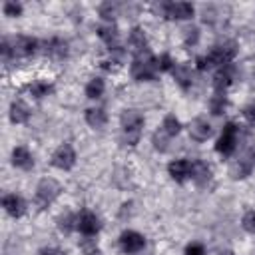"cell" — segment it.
Instances as JSON below:
<instances>
[{"label": "cell", "instance_id": "6da1fadb", "mask_svg": "<svg viewBox=\"0 0 255 255\" xmlns=\"http://www.w3.org/2000/svg\"><path fill=\"white\" fill-rule=\"evenodd\" d=\"M120 124H122V139L128 145H135L139 139V131L143 128V116L137 110H124L120 116Z\"/></svg>", "mask_w": 255, "mask_h": 255}, {"label": "cell", "instance_id": "7a4b0ae2", "mask_svg": "<svg viewBox=\"0 0 255 255\" xmlns=\"http://www.w3.org/2000/svg\"><path fill=\"white\" fill-rule=\"evenodd\" d=\"M157 58H153L151 54L149 56H141V58H135L133 64H131V76L133 80L137 82H151L157 78Z\"/></svg>", "mask_w": 255, "mask_h": 255}, {"label": "cell", "instance_id": "3957f363", "mask_svg": "<svg viewBox=\"0 0 255 255\" xmlns=\"http://www.w3.org/2000/svg\"><path fill=\"white\" fill-rule=\"evenodd\" d=\"M235 54H237L235 44H233V42H225V44L215 46V48L205 56V60H207V66H209V68H213V66H215V68H223V66H229V64L233 62Z\"/></svg>", "mask_w": 255, "mask_h": 255}, {"label": "cell", "instance_id": "277c9868", "mask_svg": "<svg viewBox=\"0 0 255 255\" xmlns=\"http://www.w3.org/2000/svg\"><path fill=\"white\" fill-rule=\"evenodd\" d=\"M237 133H239V128L233 122L225 124L223 131H221V135H219V139L215 143V151L221 153V155H231L235 151V147H237Z\"/></svg>", "mask_w": 255, "mask_h": 255}, {"label": "cell", "instance_id": "5b68a950", "mask_svg": "<svg viewBox=\"0 0 255 255\" xmlns=\"http://www.w3.org/2000/svg\"><path fill=\"white\" fill-rule=\"evenodd\" d=\"M60 191H62V187H60V183H58L56 179L44 177V179L38 183V187H36V203H38L40 207H48V205L60 195Z\"/></svg>", "mask_w": 255, "mask_h": 255}, {"label": "cell", "instance_id": "8992f818", "mask_svg": "<svg viewBox=\"0 0 255 255\" xmlns=\"http://www.w3.org/2000/svg\"><path fill=\"white\" fill-rule=\"evenodd\" d=\"M161 10H163V16L169 20H189L195 14L193 4L189 2H167L161 6Z\"/></svg>", "mask_w": 255, "mask_h": 255}, {"label": "cell", "instance_id": "52a82bcc", "mask_svg": "<svg viewBox=\"0 0 255 255\" xmlns=\"http://www.w3.org/2000/svg\"><path fill=\"white\" fill-rule=\"evenodd\" d=\"M52 165L58 169H72L76 165V149L70 143H62L54 153H52Z\"/></svg>", "mask_w": 255, "mask_h": 255}, {"label": "cell", "instance_id": "ba28073f", "mask_svg": "<svg viewBox=\"0 0 255 255\" xmlns=\"http://www.w3.org/2000/svg\"><path fill=\"white\" fill-rule=\"evenodd\" d=\"M8 42H10V40H8ZM10 48H12V56L26 58V56L36 54V50H38V40L32 38V36H18V38L12 40Z\"/></svg>", "mask_w": 255, "mask_h": 255}, {"label": "cell", "instance_id": "9c48e42d", "mask_svg": "<svg viewBox=\"0 0 255 255\" xmlns=\"http://www.w3.org/2000/svg\"><path fill=\"white\" fill-rule=\"evenodd\" d=\"M120 245H122L124 253H139L145 247V237L133 229H128L120 235Z\"/></svg>", "mask_w": 255, "mask_h": 255}, {"label": "cell", "instance_id": "30bf717a", "mask_svg": "<svg viewBox=\"0 0 255 255\" xmlns=\"http://www.w3.org/2000/svg\"><path fill=\"white\" fill-rule=\"evenodd\" d=\"M128 44H129V50L133 52L135 58H141V56H149V44H147V38H145V32L141 28H133L128 36Z\"/></svg>", "mask_w": 255, "mask_h": 255}, {"label": "cell", "instance_id": "8fae6325", "mask_svg": "<svg viewBox=\"0 0 255 255\" xmlns=\"http://www.w3.org/2000/svg\"><path fill=\"white\" fill-rule=\"evenodd\" d=\"M235 82V68L233 64L229 66H223V68H217L215 76H213V88L217 94H225V90Z\"/></svg>", "mask_w": 255, "mask_h": 255}, {"label": "cell", "instance_id": "7c38bea8", "mask_svg": "<svg viewBox=\"0 0 255 255\" xmlns=\"http://www.w3.org/2000/svg\"><path fill=\"white\" fill-rule=\"evenodd\" d=\"M167 171L171 175V179H175L177 183H183L187 179H191V161L189 159H173L167 165Z\"/></svg>", "mask_w": 255, "mask_h": 255}, {"label": "cell", "instance_id": "4fadbf2b", "mask_svg": "<svg viewBox=\"0 0 255 255\" xmlns=\"http://www.w3.org/2000/svg\"><path fill=\"white\" fill-rule=\"evenodd\" d=\"M76 229H80L82 235L92 237V235H96V233L100 231V219H98L96 213H92V211H82V213L78 215V227H76Z\"/></svg>", "mask_w": 255, "mask_h": 255}, {"label": "cell", "instance_id": "5bb4252c", "mask_svg": "<svg viewBox=\"0 0 255 255\" xmlns=\"http://www.w3.org/2000/svg\"><path fill=\"white\" fill-rule=\"evenodd\" d=\"M187 129H189V135H191L193 139H197V141H205V139L211 137V133H213L211 124H209L205 118H195V120H191L189 126H187Z\"/></svg>", "mask_w": 255, "mask_h": 255}, {"label": "cell", "instance_id": "9a60e30c", "mask_svg": "<svg viewBox=\"0 0 255 255\" xmlns=\"http://www.w3.org/2000/svg\"><path fill=\"white\" fill-rule=\"evenodd\" d=\"M2 207H4V211H6L8 215H12V217H22L24 211H26L24 199H22L20 195H16V193H6V195L2 197Z\"/></svg>", "mask_w": 255, "mask_h": 255}, {"label": "cell", "instance_id": "2e32d148", "mask_svg": "<svg viewBox=\"0 0 255 255\" xmlns=\"http://www.w3.org/2000/svg\"><path fill=\"white\" fill-rule=\"evenodd\" d=\"M191 179H193L199 187L207 185V183L211 181V167H209L203 159H193V161H191Z\"/></svg>", "mask_w": 255, "mask_h": 255}, {"label": "cell", "instance_id": "e0dca14e", "mask_svg": "<svg viewBox=\"0 0 255 255\" xmlns=\"http://www.w3.org/2000/svg\"><path fill=\"white\" fill-rule=\"evenodd\" d=\"M12 163L16 165V167H20V169H32L34 167V157H32V153L28 151V147H24V145H18V147H14L12 149Z\"/></svg>", "mask_w": 255, "mask_h": 255}, {"label": "cell", "instance_id": "ac0fdd59", "mask_svg": "<svg viewBox=\"0 0 255 255\" xmlns=\"http://www.w3.org/2000/svg\"><path fill=\"white\" fill-rule=\"evenodd\" d=\"M171 74H173V80L183 88V90H187L189 86H191V78H193V70H191V66L189 64H175V68L171 70Z\"/></svg>", "mask_w": 255, "mask_h": 255}, {"label": "cell", "instance_id": "d6986e66", "mask_svg": "<svg viewBox=\"0 0 255 255\" xmlns=\"http://www.w3.org/2000/svg\"><path fill=\"white\" fill-rule=\"evenodd\" d=\"M30 120V108L22 100H14L10 104V122L12 124H26Z\"/></svg>", "mask_w": 255, "mask_h": 255}, {"label": "cell", "instance_id": "ffe728a7", "mask_svg": "<svg viewBox=\"0 0 255 255\" xmlns=\"http://www.w3.org/2000/svg\"><path fill=\"white\" fill-rule=\"evenodd\" d=\"M108 122V114L102 108H90L86 110V124L94 129H102Z\"/></svg>", "mask_w": 255, "mask_h": 255}, {"label": "cell", "instance_id": "44dd1931", "mask_svg": "<svg viewBox=\"0 0 255 255\" xmlns=\"http://www.w3.org/2000/svg\"><path fill=\"white\" fill-rule=\"evenodd\" d=\"M98 36L108 44L110 50H116L118 48V40H120V34H118V28L108 24V26H100L98 28Z\"/></svg>", "mask_w": 255, "mask_h": 255}, {"label": "cell", "instance_id": "7402d4cb", "mask_svg": "<svg viewBox=\"0 0 255 255\" xmlns=\"http://www.w3.org/2000/svg\"><path fill=\"white\" fill-rule=\"evenodd\" d=\"M28 90H30V94L36 98V100H40V98H46L48 94H52V84L50 82H46V80H36V82H32L30 86H28Z\"/></svg>", "mask_w": 255, "mask_h": 255}, {"label": "cell", "instance_id": "603a6c76", "mask_svg": "<svg viewBox=\"0 0 255 255\" xmlns=\"http://www.w3.org/2000/svg\"><path fill=\"white\" fill-rule=\"evenodd\" d=\"M46 54H50L52 58L62 60V58L68 56V44L62 42V40H58V38H54V40H50V44H48V48H46Z\"/></svg>", "mask_w": 255, "mask_h": 255}, {"label": "cell", "instance_id": "cb8c5ba5", "mask_svg": "<svg viewBox=\"0 0 255 255\" xmlns=\"http://www.w3.org/2000/svg\"><path fill=\"white\" fill-rule=\"evenodd\" d=\"M227 106H229V102H227L225 94H217V92H215V96H211V100H209V112H211L213 116L225 114Z\"/></svg>", "mask_w": 255, "mask_h": 255}, {"label": "cell", "instance_id": "d4e9b609", "mask_svg": "<svg viewBox=\"0 0 255 255\" xmlns=\"http://www.w3.org/2000/svg\"><path fill=\"white\" fill-rule=\"evenodd\" d=\"M249 171H251V165H249L245 159H235V161L229 165V175H231L233 179H243V177L249 175Z\"/></svg>", "mask_w": 255, "mask_h": 255}, {"label": "cell", "instance_id": "484cf974", "mask_svg": "<svg viewBox=\"0 0 255 255\" xmlns=\"http://www.w3.org/2000/svg\"><path fill=\"white\" fill-rule=\"evenodd\" d=\"M104 90H106L104 80H102V78H92V80L88 82V86H86V96H88L90 100H98V98H102Z\"/></svg>", "mask_w": 255, "mask_h": 255}, {"label": "cell", "instance_id": "4316f807", "mask_svg": "<svg viewBox=\"0 0 255 255\" xmlns=\"http://www.w3.org/2000/svg\"><path fill=\"white\" fill-rule=\"evenodd\" d=\"M161 129H163L169 137H173V135H177V133L181 131V124H179V120H177L173 114H167V116L163 118V122H161Z\"/></svg>", "mask_w": 255, "mask_h": 255}, {"label": "cell", "instance_id": "83f0119b", "mask_svg": "<svg viewBox=\"0 0 255 255\" xmlns=\"http://www.w3.org/2000/svg\"><path fill=\"white\" fill-rule=\"evenodd\" d=\"M167 139H169V135L159 128L155 133H153V137H151V141H153V147L155 149H159V151H167Z\"/></svg>", "mask_w": 255, "mask_h": 255}, {"label": "cell", "instance_id": "f1b7e54d", "mask_svg": "<svg viewBox=\"0 0 255 255\" xmlns=\"http://www.w3.org/2000/svg\"><path fill=\"white\" fill-rule=\"evenodd\" d=\"M2 12L4 16H10V18H18L22 14V4L20 2H4L2 6Z\"/></svg>", "mask_w": 255, "mask_h": 255}, {"label": "cell", "instance_id": "f546056e", "mask_svg": "<svg viewBox=\"0 0 255 255\" xmlns=\"http://www.w3.org/2000/svg\"><path fill=\"white\" fill-rule=\"evenodd\" d=\"M118 14V4H112V2H104L100 6V16L106 18V20H114Z\"/></svg>", "mask_w": 255, "mask_h": 255}, {"label": "cell", "instance_id": "4dcf8cb0", "mask_svg": "<svg viewBox=\"0 0 255 255\" xmlns=\"http://www.w3.org/2000/svg\"><path fill=\"white\" fill-rule=\"evenodd\" d=\"M157 68H159V72L173 70V68H175V62L171 60V56H169V54H161V56L157 58Z\"/></svg>", "mask_w": 255, "mask_h": 255}, {"label": "cell", "instance_id": "1f68e13d", "mask_svg": "<svg viewBox=\"0 0 255 255\" xmlns=\"http://www.w3.org/2000/svg\"><path fill=\"white\" fill-rule=\"evenodd\" d=\"M243 227H245L249 233H255V211L245 213V217H243Z\"/></svg>", "mask_w": 255, "mask_h": 255}, {"label": "cell", "instance_id": "d6a6232c", "mask_svg": "<svg viewBox=\"0 0 255 255\" xmlns=\"http://www.w3.org/2000/svg\"><path fill=\"white\" fill-rule=\"evenodd\" d=\"M185 255H205V247L201 243H189L185 247Z\"/></svg>", "mask_w": 255, "mask_h": 255}, {"label": "cell", "instance_id": "836d02e7", "mask_svg": "<svg viewBox=\"0 0 255 255\" xmlns=\"http://www.w3.org/2000/svg\"><path fill=\"white\" fill-rule=\"evenodd\" d=\"M82 249H84V253H86V255H96V253H98V245H96L92 239L82 241Z\"/></svg>", "mask_w": 255, "mask_h": 255}, {"label": "cell", "instance_id": "e575fe53", "mask_svg": "<svg viewBox=\"0 0 255 255\" xmlns=\"http://www.w3.org/2000/svg\"><path fill=\"white\" fill-rule=\"evenodd\" d=\"M243 116H245L247 122L255 124V104H247V106L243 108Z\"/></svg>", "mask_w": 255, "mask_h": 255}, {"label": "cell", "instance_id": "d590c367", "mask_svg": "<svg viewBox=\"0 0 255 255\" xmlns=\"http://www.w3.org/2000/svg\"><path fill=\"white\" fill-rule=\"evenodd\" d=\"M197 36H199V30L197 28H187L185 30V42L187 44H195L197 42Z\"/></svg>", "mask_w": 255, "mask_h": 255}, {"label": "cell", "instance_id": "8d00e7d4", "mask_svg": "<svg viewBox=\"0 0 255 255\" xmlns=\"http://www.w3.org/2000/svg\"><path fill=\"white\" fill-rule=\"evenodd\" d=\"M40 255H62V253H60L58 249H42Z\"/></svg>", "mask_w": 255, "mask_h": 255}, {"label": "cell", "instance_id": "74e56055", "mask_svg": "<svg viewBox=\"0 0 255 255\" xmlns=\"http://www.w3.org/2000/svg\"><path fill=\"white\" fill-rule=\"evenodd\" d=\"M221 255H235V253H231V251H225V253H221Z\"/></svg>", "mask_w": 255, "mask_h": 255}, {"label": "cell", "instance_id": "f35d334b", "mask_svg": "<svg viewBox=\"0 0 255 255\" xmlns=\"http://www.w3.org/2000/svg\"><path fill=\"white\" fill-rule=\"evenodd\" d=\"M253 161H255V149H253Z\"/></svg>", "mask_w": 255, "mask_h": 255}]
</instances>
